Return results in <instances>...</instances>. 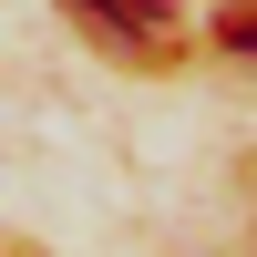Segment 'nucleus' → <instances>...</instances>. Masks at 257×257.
<instances>
[{"mask_svg":"<svg viewBox=\"0 0 257 257\" xmlns=\"http://www.w3.org/2000/svg\"><path fill=\"white\" fill-rule=\"evenodd\" d=\"M82 11H93V21H113V31H165V0H82Z\"/></svg>","mask_w":257,"mask_h":257,"instance_id":"1","label":"nucleus"}]
</instances>
